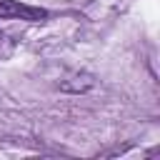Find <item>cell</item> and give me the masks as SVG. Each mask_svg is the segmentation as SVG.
<instances>
[{"label":"cell","instance_id":"obj_1","mask_svg":"<svg viewBox=\"0 0 160 160\" xmlns=\"http://www.w3.org/2000/svg\"><path fill=\"white\" fill-rule=\"evenodd\" d=\"M48 12L42 8H32V5H25V2H18V0H0V20H30V22H38V20H45Z\"/></svg>","mask_w":160,"mask_h":160}]
</instances>
